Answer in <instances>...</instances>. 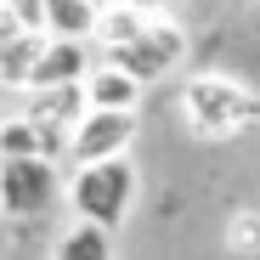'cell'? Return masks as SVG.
<instances>
[{
  "instance_id": "30bf717a",
  "label": "cell",
  "mask_w": 260,
  "mask_h": 260,
  "mask_svg": "<svg viewBox=\"0 0 260 260\" xmlns=\"http://www.w3.org/2000/svg\"><path fill=\"white\" fill-rule=\"evenodd\" d=\"M46 34L91 46V34H102V12L91 0H46Z\"/></svg>"
},
{
  "instance_id": "8fae6325",
  "label": "cell",
  "mask_w": 260,
  "mask_h": 260,
  "mask_svg": "<svg viewBox=\"0 0 260 260\" xmlns=\"http://www.w3.org/2000/svg\"><path fill=\"white\" fill-rule=\"evenodd\" d=\"M51 260H113V232L74 221V226L57 238V254H51Z\"/></svg>"
},
{
  "instance_id": "e0dca14e",
  "label": "cell",
  "mask_w": 260,
  "mask_h": 260,
  "mask_svg": "<svg viewBox=\"0 0 260 260\" xmlns=\"http://www.w3.org/2000/svg\"><path fill=\"white\" fill-rule=\"evenodd\" d=\"M91 6H96V12H102V17H108V12H113V6H124V0H91Z\"/></svg>"
},
{
  "instance_id": "4fadbf2b",
  "label": "cell",
  "mask_w": 260,
  "mask_h": 260,
  "mask_svg": "<svg viewBox=\"0 0 260 260\" xmlns=\"http://www.w3.org/2000/svg\"><path fill=\"white\" fill-rule=\"evenodd\" d=\"M226 243L238 254H260V215H238V221L226 226Z\"/></svg>"
},
{
  "instance_id": "9c48e42d",
  "label": "cell",
  "mask_w": 260,
  "mask_h": 260,
  "mask_svg": "<svg viewBox=\"0 0 260 260\" xmlns=\"http://www.w3.org/2000/svg\"><path fill=\"white\" fill-rule=\"evenodd\" d=\"M85 96H91V108H96V113H136L142 85L130 79V74H119V68H108V62H96V68H91V79H85Z\"/></svg>"
},
{
  "instance_id": "ba28073f",
  "label": "cell",
  "mask_w": 260,
  "mask_h": 260,
  "mask_svg": "<svg viewBox=\"0 0 260 260\" xmlns=\"http://www.w3.org/2000/svg\"><path fill=\"white\" fill-rule=\"evenodd\" d=\"M46 46H51V34H34V28L12 34L6 46H0V85H6V91H34V74H40Z\"/></svg>"
},
{
  "instance_id": "6da1fadb",
  "label": "cell",
  "mask_w": 260,
  "mask_h": 260,
  "mask_svg": "<svg viewBox=\"0 0 260 260\" xmlns=\"http://www.w3.org/2000/svg\"><path fill=\"white\" fill-rule=\"evenodd\" d=\"M181 113L198 136H238V130L260 124V91H249L232 74L204 68L181 85Z\"/></svg>"
},
{
  "instance_id": "8992f818",
  "label": "cell",
  "mask_w": 260,
  "mask_h": 260,
  "mask_svg": "<svg viewBox=\"0 0 260 260\" xmlns=\"http://www.w3.org/2000/svg\"><path fill=\"white\" fill-rule=\"evenodd\" d=\"M40 130H62V136H74L79 119L91 113V96H85V85H62V91H34L28 108H23Z\"/></svg>"
},
{
  "instance_id": "7a4b0ae2",
  "label": "cell",
  "mask_w": 260,
  "mask_h": 260,
  "mask_svg": "<svg viewBox=\"0 0 260 260\" xmlns=\"http://www.w3.org/2000/svg\"><path fill=\"white\" fill-rule=\"evenodd\" d=\"M130 198H136V170H130V158L85 164V170L68 176V209H74V221H85V226L113 232L130 215Z\"/></svg>"
},
{
  "instance_id": "5b68a950",
  "label": "cell",
  "mask_w": 260,
  "mask_h": 260,
  "mask_svg": "<svg viewBox=\"0 0 260 260\" xmlns=\"http://www.w3.org/2000/svg\"><path fill=\"white\" fill-rule=\"evenodd\" d=\"M136 136H142V119H136V113H96V108H91V113L79 119V130H74V153H68V164L85 170V164L124 158Z\"/></svg>"
},
{
  "instance_id": "277c9868",
  "label": "cell",
  "mask_w": 260,
  "mask_h": 260,
  "mask_svg": "<svg viewBox=\"0 0 260 260\" xmlns=\"http://www.w3.org/2000/svg\"><path fill=\"white\" fill-rule=\"evenodd\" d=\"M62 176L51 158H17V164H0V215L6 221H34L46 215L57 198Z\"/></svg>"
},
{
  "instance_id": "7c38bea8",
  "label": "cell",
  "mask_w": 260,
  "mask_h": 260,
  "mask_svg": "<svg viewBox=\"0 0 260 260\" xmlns=\"http://www.w3.org/2000/svg\"><path fill=\"white\" fill-rule=\"evenodd\" d=\"M17 158H46V142H40V124L28 113H12L6 130H0V164H17Z\"/></svg>"
},
{
  "instance_id": "9a60e30c",
  "label": "cell",
  "mask_w": 260,
  "mask_h": 260,
  "mask_svg": "<svg viewBox=\"0 0 260 260\" xmlns=\"http://www.w3.org/2000/svg\"><path fill=\"white\" fill-rule=\"evenodd\" d=\"M124 6H130V12H142V17H176L187 0H124Z\"/></svg>"
},
{
  "instance_id": "5bb4252c",
  "label": "cell",
  "mask_w": 260,
  "mask_h": 260,
  "mask_svg": "<svg viewBox=\"0 0 260 260\" xmlns=\"http://www.w3.org/2000/svg\"><path fill=\"white\" fill-rule=\"evenodd\" d=\"M6 12L17 17V28H34V34H46V0H6Z\"/></svg>"
},
{
  "instance_id": "3957f363",
  "label": "cell",
  "mask_w": 260,
  "mask_h": 260,
  "mask_svg": "<svg viewBox=\"0 0 260 260\" xmlns=\"http://www.w3.org/2000/svg\"><path fill=\"white\" fill-rule=\"evenodd\" d=\"M181 57H187V28H181L176 17H153L136 40H124V46H108V51H102V62L119 68V74H130L142 91H147V85H158Z\"/></svg>"
},
{
  "instance_id": "52a82bcc",
  "label": "cell",
  "mask_w": 260,
  "mask_h": 260,
  "mask_svg": "<svg viewBox=\"0 0 260 260\" xmlns=\"http://www.w3.org/2000/svg\"><path fill=\"white\" fill-rule=\"evenodd\" d=\"M91 51L79 46V40H51L46 57H40V74H34V91H62V85H85L91 79ZM28 91V96H34Z\"/></svg>"
},
{
  "instance_id": "2e32d148",
  "label": "cell",
  "mask_w": 260,
  "mask_h": 260,
  "mask_svg": "<svg viewBox=\"0 0 260 260\" xmlns=\"http://www.w3.org/2000/svg\"><path fill=\"white\" fill-rule=\"evenodd\" d=\"M12 34H23V28H17V17L6 12V0H0V46H6V40H12Z\"/></svg>"
},
{
  "instance_id": "ac0fdd59",
  "label": "cell",
  "mask_w": 260,
  "mask_h": 260,
  "mask_svg": "<svg viewBox=\"0 0 260 260\" xmlns=\"http://www.w3.org/2000/svg\"><path fill=\"white\" fill-rule=\"evenodd\" d=\"M0 130H6V113H0Z\"/></svg>"
}]
</instances>
